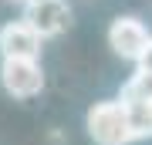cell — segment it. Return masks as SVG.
Masks as SVG:
<instances>
[{"label": "cell", "instance_id": "6da1fadb", "mask_svg": "<svg viewBox=\"0 0 152 145\" xmlns=\"http://www.w3.org/2000/svg\"><path fill=\"white\" fill-rule=\"evenodd\" d=\"M85 125H88V135L98 145H129V142H135L129 108L122 101H95L88 108Z\"/></svg>", "mask_w": 152, "mask_h": 145}, {"label": "cell", "instance_id": "7a4b0ae2", "mask_svg": "<svg viewBox=\"0 0 152 145\" xmlns=\"http://www.w3.org/2000/svg\"><path fill=\"white\" fill-rule=\"evenodd\" d=\"M108 44H112V51L118 54V58L139 64V58L152 44V34H149V27L142 20H135V17H115L112 27H108Z\"/></svg>", "mask_w": 152, "mask_h": 145}, {"label": "cell", "instance_id": "3957f363", "mask_svg": "<svg viewBox=\"0 0 152 145\" xmlns=\"http://www.w3.org/2000/svg\"><path fill=\"white\" fill-rule=\"evenodd\" d=\"M24 24L34 27L41 37H58L71 24V7L64 0H31L24 7Z\"/></svg>", "mask_w": 152, "mask_h": 145}, {"label": "cell", "instance_id": "277c9868", "mask_svg": "<svg viewBox=\"0 0 152 145\" xmlns=\"http://www.w3.org/2000/svg\"><path fill=\"white\" fill-rule=\"evenodd\" d=\"M0 85L14 98H34L44 88V71L37 61H0Z\"/></svg>", "mask_w": 152, "mask_h": 145}, {"label": "cell", "instance_id": "5b68a950", "mask_svg": "<svg viewBox=\"0 0 152 145\" xmlns=\"http://www.w3.org/2000/svg\"><path fill=\"white\" fill-rule=\"evenodd\" d=\"M41 34L27 27L24 20L4 24L0 27V54L4 61H37L41 58Z\"/></svg>", "mask_w": 152, "mask_h": 145}, {"label": "cell", "instance_id": "8992f818", "mask_svg": "<svg viewBox=\"0 0 152 145\" xmlns=\"http://www.w3.org/2000/svg\"><path fill=\"white\" fill-rule=\"evenodd\" d=\"M118 101H122V105H149V101H152V74L135 68V74L122 85Z\"/></svg>", "mask_w": 152, "mask_h": 145}, {"label": "cell", "instance_id": "52a82bcc", "mask_svg": "<svg viewBox=\"0 0 152 145\" xmlns=\"http://www.w3.org/2000/svg\"><path fill=\"white\" fill-rule=\"evenodd\" d=\"M139 71H149V74H152V44L145 47V54L139 58Z\"/></svg>", "mask_w": 152, "mask_h": 145}, {"label": "cell", "instance_id": "ba28073f", "mask_svg": "<svg viewBox=\"0 0 152 145\" xmlns=\"http://www.w3.org/2000/svg\"><path fill=\"white\" fill-rule=\"evenodd\" d=\"M10 4H24V7H27V4H31V0H10Z\"/></svg>", "mask_w": 152, "mask_h": 145}, {"label": "cell", "instance_id": "9c48e42d", "mask_svg": "<svg viewBox=\"0 0 152 145\" xmlns=\"http://www.w3.org/2000/svg\"><path fill=\"white\" fill-rule=\"evenodd\" d=\"M149 111H152V101H149Z\"/></svg>", "mask_w": 152, "mask_h": 145}]
</instances>
